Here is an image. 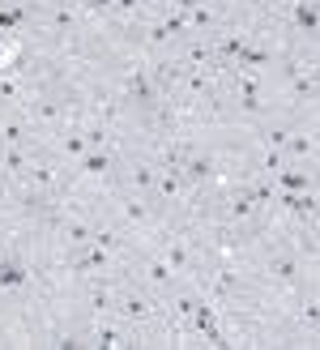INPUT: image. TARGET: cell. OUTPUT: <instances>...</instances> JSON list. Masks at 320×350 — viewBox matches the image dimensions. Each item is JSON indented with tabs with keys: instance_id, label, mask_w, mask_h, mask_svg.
<instances>
[{
	"instance_id": "6da1fadb",
	"label": "cell",
	"mask_w": 320,
	"mask_h": 350,
	"mask_svg": "<svg viewBox=\"0 0 320 350\" xmlns=\"http://www.w3.org/2000/svg\"><path fill=\"white\" fill-rule=\"evenodd\" d=\"M243 260L252 265V273L265 282V291L278 299V308L282 304H295L299 295H308V291H320V260H308L304 252H295L278 231L265 235Z\"/></svg>"
},
{
	"instance_id": "7a4b0ae2",
	"label": "cell",
	"mask_w": 320,
	"mask_h": 350,
	"mask_svg": "<svg viewBox=\"0 0 320 350\" xmlns=\"http://www.w3.org/2000/svg\"><path fill=\"white\" fill-rule=\"evenodd\" d=\"M94 350H137V329L107 312L94 321Z\"/></svg>"
},
{
	"instance_id": "3957f363",
	"label": "cell",
	"mask_w": 320,
	"mask_h": 350,
	"mask_svg": "<svg viewBox=\"0 0 320 350\" xmlns=\"http://www.w3.org/2000/svg\"><path fill=\"white\" fill-rule=\"evenodd\" d=\"M43 142L56 150L64 163H77V159H85V154H90V142H85V129H81V124H68V129H60L56 137H43Z\"/></svg>"
},
{
	"instance_id": "277c9868",
	"label": "cell",
	"mask_w": 320,
	"mask_h": 350,
	"mask_svg": "<svg viewBox=\"0 0 320 350\" xmlns=\"http://www.w3.org/2000/svg\"><path fill=\"white\" fill-rule=\"evenodd\" d=\"M274 188L278 192H312V188H320V167H295V163H286L274 175Z\"/></svg>"
},
{
	"instance_id": "5b68a950",
	"label": "cell",
	"mask_w": 320,
	"mask_h": 350,
	"mask_svg": "<svg viewBox=\"0 0 320 350\" xmlns=\"http://www.w3.org/2000/svg\"><path fill=\"white\" fill-rule=\"evenodd\" d=\"M22 5H39V0H22Z\"/></svg>"
}]
</instances>
